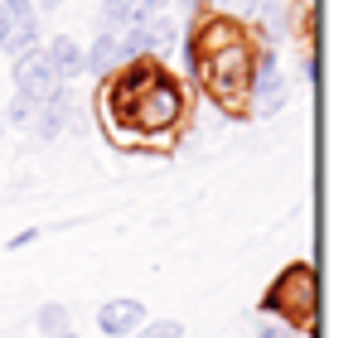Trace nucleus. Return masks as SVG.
<instances>
[{"label": "nucleus", "instance_id": "1", "mask_svg": "<svg viewBox=\"0 0 358 338\" xmlns=\"http://www.w3.org/2000/svg\"><path fill=\"white\" fill-rule=\"evenodd\" d=\"M107 126L121 145H160L184 116V82L155 58L121 63L107 78Z\"/></svg>", "mask_w": 358, "mask_h": 338}, {"label": "nucleus", "instance_id": "2", "mask_svg": "<svg viewBox=\"0 0 358 338\" xmlns=\"http://www.w3.org/2000/svg\"><path fill=\"white\" fill-rule=\"evenodd\" d=\"M252 39L242 34L228 15H199L189 39H184V68L194 82L208 87V97L223 112H247V87H252Z\"/></svg>", "mask_w": 358, "mask_h": 338}, {"label": "nucleus", "instance_id": "3", "mask_svg": "<svg viewBox=\"0 0 358 338\" xmlns=\"http://www.w3.org/2000/svg\"><path fill=\"white\" fill-rule=\"evenodd\" d=\"M262 309H266V314H281V319H291V324H305V319L315 314V271H310V266H286V271L276 276V285L266 290Z\"/></svg>", "mask_w": 358, "mask_h": 338}, {"label": "nucleus", "instance_id": "4", "mask_svg": "<svg viewBox=\"0 0 358 338\" xmlns=\"http://www.w3.org/2000/svg\"><path fill=\"white\" fill-rule=\"evenodd\" d=\"M10 78H15V97H29L34 107H44V102H54V97H63V92H68V87L59 82V73H54V63L44 58V49L20 54Z\"/></svg>", "mask_w": 358, "mask_h": 338}, {"label": "nucleus", "instance_id": "5", "mask_svg": "<svg viewBox=\"0 0 358 338\" xmlns=\"http://www.w3.org/2000/svg\"><path fill=\"white\" fill-rule=\"evenodd\" d=\"M286 78H281V68H276V54L271 49H262L257 54V63H252V87H247V112H281L286 107Z\"/></svg>", "mask_w": 358, "mask_h": 338}, {"label": "nucleus", "instance_id": "6", "mask_svg": "<svg viewBox=\"0 0 358 338\" xmlns=\"http://www.w3.org/2000/svg\"><path fill=\"white\" fill-rule=\"evenodd\" d=\"M141 324H145V304L141 300H107L97 309V329L107 338H131Z\"/></svg>", "mask_w": 358, "mask_h": 338}, {"label": "nucleus", "instance_id": "7", "mask_svg": "<svg viewBox=\"0 0 358 338\" xmlns=\"http://www.w3.org/2000/svg\"><path fill=\"white\" fill-rule=\"evenodd\" d=\"M44 49V58L54 63V73H59V82L68 87L73 78H83V44L78 39H68V34H54L49 44H39Z\"/></svg>", "mask_w": 358, "mask_h": 338}, {"label": "nucleus", "instance_id": "8", "mask_svg": "<svg viewBox=\"0 0 358 338\" xmlns=\"http://www.w3.org/2000/svg\"><path fill=\"white\" fill-rule=\"evenodd\" d=\"M121 68V49H117V34H97L92 44H83V73H92V78H112Z\"/></svg>", "mask_w": 358, "mask_h": 338}, {"label": "nucleus", "instance_id": "9", "mask_svg": "<svg viewBox=\"0 0 358 338\" xmlns=\"http://www.w3.org/2000/svg\"><path fill=\"white\" fill-rule=\"evenodd\" d=\"M44 39H39V15H24V20H10V29H5V39H0V49L10 58L20 54H34Z\"/></svg>", "mask_w": 358, "mask_h": 338}, {"label": "nucleus", "instance_id": "10", "mask_svg": "<svg viewBox=\"0 0 358 338\" xmlns=\"http://www.w3.org/2000/svg\"><path fill=\"white\" fill-rule=\"evenodd\" d=\"M34 324H39V334H44V338H54V334H68L73 314H68V304H59V300H49V304H39Z\"/></svg>", "mask_w": 358, "mask_h": 338}, {"label": "nucleus", "instance_id": "11", "mask_svg": "<svg viewBox=\"0 0 358 338\" xmlns=\"http://www.w3.org/2000/svg\"><path fill=\"white\" fill-rule=\"evenodd\" d=\"M102 29L107 34H126L131 29V0H102Z\"/></svg>", "mask_w": 358, "mask_h": 338}, {"label": "nucleus", "instance_id": "12", "mask_svg": "<svg viewBox=\"0 0 358 338\" xmlns=\"http://www.w3.org/2000/svg\"><path fill=\"white\" fill-rule=\"evenodd\" d=\"M131 338H184V324L179 319H145Z\"/></svg>", "mask_w": 358, "mask_h": 338}, {"label": "nucleus", "instance_id": "13", "mask_svg": "<svg viewBox=\"0 0 358 338\" xmlns=\"http://www.w3.org/2000/svg\"><path fill=\"white\" fill-rule=\"evenodd\" d=\"M34 112H39V107H34L29 97H15V102L5 107V126H20V131H29V126H34Z\"/></svg>", "mask_w": 358, "mask_h": 338}, {"label": "nucleus", "instance_id": "14", "mask_svg": "<svg viewBox=\"0 0 358 338\" xmlns=\"http://www.w3.org/2000/svg\"><path fill=\"white\" fill-rule=\"evenodd\" d=\"M0 10H5L10 20H24V15H34V5H29V0H0Z\"/></svg>", "mask_w": 358, "mask_h": 338}, {"label": "nucleus", "instance_id": "15", "mask_svg": "<svg viewBox=\"0 0 358 338\" xmlns=\"http://www.w3.org/2000/svg\"><path fill=\"white\" fill-rule=\"evenodd\" d=\"M34 237H39V227H24V232H15V237H10L5 247H10V251H20V247H29Z\"/></svg>", "mask_w": 358, "mask_h": 338}, {"label": "nucleus", "instance_id": "16", "mask_svg": "<svg viewBox=\"0 0 358 338\" xmlns=\"http://www.w3.org/2000/svg\"><path fill=\"white\" fill-rule=\"evenodd\" d=\"M257 338H300V334L281 329V324H262V329H257Z\"/></svg>", "mask_w": 358, "mask_h": 338}, {"label": "nucleus", "instance_id": "17", "mask_svg": "<svg viewBox=\"0 0 358 338\" xmlns=\"http://www.w3.org/2000/svg\"><path fill=\"white\" fill-rule=\"evenodd\" d=\"M252 10H266V15H281L286 0H252Z\"/></svg>", "mask_w": 358, "mask_h": 338}, {"label": "nucleus", "instance_id": "18", "mask_svg": "<svg viewBox=\"0 0 358 338\" xmlns=\"http://www.w3.org/2000/svg\"><path fill=\"white\" fill-rule=\"evenodd\" d=\"M223 10H252V0H218Z\"/></svg>", "mask_w": 358, "mask_h": 338}, {"label": "nucleus", "instance_id": "19", "mask_svg": "<svg viewBox=\"0 0 358 338\" xmlns=\"http://www.w3.org/2000/svg\"><path fill=\"white\" fill-rule=\"evenodd\" d=\"M59 5H68V0H39V10H59Z\"/></svg>", "mask_w": 358, "mask_h": 338}, {"label": "nucleus", "instance_id": "20", "mask_svg": "<svg viewBox=\"0 0 358 338\" xmlns=\"http://www.w3.org/2000/svg\"><path fill=\"white\" fill-rule=\"evenodd\" d=\"M5 29H10V15H5V10H0V39H5Z\"/></svg>", "mask_w": 358, "mask_h": 338}, {"label": "nucleus", "instance_id": "21", "mask_svg": "<svg viewBox=\"0 0 358 338\" xmlns=\"http://www.w3.org/2000/svg\"><path fill=\"white\" fill-rule=\"evenodd\" d=\"M54 338H78V334H73V329H68V334H54Z\"/></svg>", "mask_w": 358, "mask_h": 338}, {"label": "nucleus", "instance_id": "22", "mask_svg": "<svg viewBox=\"0 0 358 338\" xmlns=\"http://www.w3.org/2000/svg\"><path fill=\"white\" fill-rule=\"evenodd\" d=\"M0 135H5V112H0Z\"/></svg>", "mask_w": 358, "mask_h": 338}]
</instances>
